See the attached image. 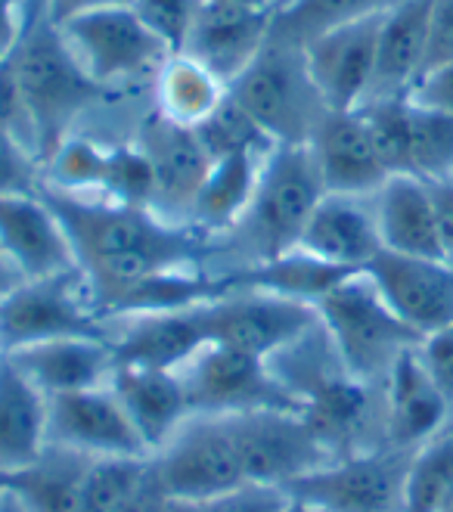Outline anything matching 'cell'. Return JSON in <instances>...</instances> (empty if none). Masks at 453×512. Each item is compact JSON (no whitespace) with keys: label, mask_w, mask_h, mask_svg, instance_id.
<instances>
[{"label":"cell","mask_w":453,"mask_h":512,"mask_svg":"<svg viewBox=\"0 0 453 512\" xmlns=\"http://www.w3.org/2000/svg\"><path fill=\"white\" fill-rule=\"evenodd\" d=\"M382 413H385V444L413 454L416 447L432 441L447 429L450 404L435 385L432 373L422 364L419 345L407 348L391 364L382 382Z\"/></svg>","instance_id":"16"},{"label":"cell","mask_w":453,"mask_h":512,"mask_svg":"<svg viewBox=\"0 0 453 512\" xmlns=\"http://www.w3.org/2000/svg\"><path fill=\"white\" fill-rule=\"evenodd\" d=\"M432 205H435V224H438V243L447 261H453V177L432 180L429 184Z\"/></svg>","instance_id":"47"},{"label":"cell","mask_w":453,"mask_h":512,"mask_svg":"<svg viewBox=\"0 0 453 512\" xmlns=\"http://www.w3.org/2000/svg\"><path fill=\"white\" fill-rule=\"evenodd\" d=\"M364 199L367 196L326 193L301 230L295 249L345 270H364L382 252L376 208Z\"/></svg>","instance_id":"22"},{"label":"cell","mask_w":453,"mask_h":512,"mask_svg":"<svg viewBox=\"0 0 453 512\" xmlns=\"http://www.w3.org/2000/svg\"><path fill=\"white\" fill-rule=\"evenodd\" d=\"M453 59V0H432V25H429V56L426 72ZM422 72V75H426Z\"/></svg>","instance_id":"46"},{"label":"cell","mask_w":453,"mask_h":512,"mask_svg":"<svg viewBox=\"0 0 453 512\" xmlns=\"http://www.w3.org/2000/svg\"><path fill=\"white\" fill-rule=\"evenodd\" d=\"M410 177H453V115L416 106L410 100Z\"/></svg>","instance_id":"34"},{"label":"cell","mask_w":453,"mask_h":512,"mask_svg":"<svg viewBox=\"0 0 453 512\" xmlns=\"http://www.w3.org/2000/svg\"><path fill=\"white\" fill-rule=\"evenodd\" d=\"M156 475L171 500H215L249 485L224 416L193 413L153 454Z\"/></svg>","instance_id":"9"},{"label":"cell","mask_w":453,"mask_h":512,"mask_svg":"<svg viewBox=\"0 0 453 512\" xmlns=\"http://www.w3.org/2000/svg\"><path fill=\"white\" fill-rule=\"evenodd\" d=\"M196 134L211 162L233 153H270L277 146L230 97H224V103L205 118Z\"/></svg>","instance_id":"37"},{"label":"cell","mask_w":453,"mask_h":512,"mask_svg":"<svg viewBox=\"0 0 453 512\" xmlns=\"http://www.w3.org/2000/svg\"><path fill=\"white\" fill-rule=\"evenodd\" d=\"M395 4H401V0H286V4L274 7L267 41L305 50L332 28L385 13Z\"/></svg>","instance_id":"31"},{"label":"cell","mask_w":453,"mask_h":512,"mask_svg":"<svg viewBox=\"0 0 453 512\" xmlns=\"http://www.w3.org/2000/svg\"><path fill=\"white\" fill-rule=\"evenodd\" d=\"M227 97V84L193 56L177 53L159 72V115L174 125L199 128Z\"/></svg>","instance_id":"32"},{"label":"cell","mask_w":453,"mask_h":512,"mask_svg":"<svg viewBox=\"0 0 453 512\" xmlns=\"http://www.w3.org/2000/svg\"><path fill=\"white\" fill-rule=\"evenodd\" d=\"M184 379L193 413L233 416L249 410H298L292 391L277 379L267 360L208 342L187 367L177 370Z\"/></svg>","instance_id":"8"},{"label":"cell","mask_w":453,"mask_h":512,"mask_svg":"<svg viewBox=\"0 0 453 512\" xmlns=\"http://www.w3.org/2000/svg\"><path fill=\"white\" fill-rule=\"evenodd\" d=\"M140 149L153 165L156 177V205H165L171 212L190 215V208L211 171V156L196 134V128L174 125L159 112L149 115V122L140 131Z\"/></svg>","instance_id":"23"},{"label":"cell","mask_w":453,"mask_h":512,"mask_svg":"<svg viewBox=\"0 0 453 512\" xmlns=\"http://www.w3.org/2000/svg\"><path fill=\"white\" fill-rule=\"evenodd\" d=\"M218 4H236V7H252V10H274V0H218Z\"/></svg>","instance_id":"52"},{"label":"cell","mask_w":453,"mask_h":512,"mask_svg":"<svg viewBox=\"0 0 453 512\" xmlns=\"http://www.w3.org/2000/svg\"><path fill=\"white\" fill-rule=\"evenodd\" d=\"M100 196L103 202L115 205L153 208L156 177L140 146H106V174Z\"/></svg>","instance_id":"38"},{"label":"cell","mask_w":453,"mask_h":512,"mask_svg":"<svg viewBox=\"0 0 453 512\" xmlns=\"http://www.w3.org/2000/svg\"><path fill=\"white\" fill-rule=\"evenodd\" d=\"M7 59L25 106L32 153L38 165H47L56 149L69 140L75 118L97 100H106L112 87L87 75L81 59L44 10H32V22L22 28V38Z\"/></svg>","instance_id":"2"},{"label":"cell","mask_w":453,"mask_h":512,"mask_svg":"<svg viewBox=\"0 0 453 512\" xmlns=\"http://www.w3.org/2000/svg\"><path fill=\"white\" fill-rule=\"evenodd\" d=\"M128 4L149 32L171 50V56H177L184 53L205 0H128Z\"/></svg>","instance_id":"40"},{"label":"cell","mask_w":453,"mask_h":512,"mask_svg":"<svg viewBox=\"0 0 453 512\" xmlns=\"http://www.w3.org/2000/svg\"><path fill=\"white\" fill-rule=\"evenodd\" d=\"M112 395L128 413L149 457L171 441V435L193 416L184 379L174 370L153 367H125L115 364L109 379Z\"/></svg>","instance_id":"21"},{"label":"cell","mask_w":453,"mask_h":512,"mask_svg":"<svg viewBox=\"0 0 453 512\" xmlns=\"http://www.w3.org/2000/svg\"><path fill=\"white\" fill-rule=\"evenodd\" d=\"M410 454L395 447L329 460L286 488L323 512H404V478Z\"/></svg>","instance_id":"12"},{"label":"cell","mask_w":453,"mask_h":512,"mask_svg":"<svg viewBox=\"0 0 453 512\" xmlns=\"http://www.w3.org/2000/svg\"><path fill=\"white\" fill-rule=\"evenodd\" d=\"M419 354H422V364H426V370L432 373L435 385L441 388V395L447 398V404L453 410V323L422 339Z\"/></svg>","instance_id":"43"},{"label":"cell","mask_w":453,"mask_h":512,"mask_svg":"<svg viewBox=\"0 0 453 512\" xmlns=\"http://www.w3.org/2000/svg\"><path fill=\"white\" fill-rule=\"evenodd\" d=\"M199 314L208 342L261 360L298 342L320 320L314 305L252 289H230L199 305Z\"/></svg>","instance_id":"10"},{"label":"cell","mask_w":453,"mask_h":512,"mask_svg":"<svg viewBox=\"0 0 453 512\" xmlns=\"http://www.w3.org/2000/svg\"><path fill=\"white\" fill-rule=\"evenodd\" d=\"M87 466L90 457L47 444L38 463L10 475V491L28 512H81V481Z\"/></svg>","instance_id":"30"},{"label":"cell","mask_w":453,"mask_h":512,"mask_svg":"<svg viewBox=\"0 0 453 512\" xmlns=\"http://www.w3.org/2000/svg\"><path fill=\"white\" fill-rule=\"evenodd\" d=\"M326 196L308 143H277L261 165L249 212L233 230L255 243V261L292 252L317 202Z\"/></svg>","instance_id":"4"},{"label":"cell","mask_w":453,"mask_h":512,"mask_svg":"<svg viewBox=\"0 0 453 512\" xmlns=\"http://www.w3.org/2000/svg\"><path fill=\"white\" fill-rule=\"evenodd\" d=\"M0 131L19 137L28 149H32V137H28V118H25V106L19 97V84L13 75L10 59H0ZM35 156V153H32Z\"/></svg>","instance_id":"44"},{"label":"cell","mask_w":453,"mask_h":512,"mask_svg":"<svg viewBox=\"0 0 453 512\" xmlns=\"http://www.w3.org/2000/svg\"><path fill=\"white\" fill-rule=\"evenodd\" d=\"M41 165L32 156L19 137L0 131V196H25V193H38Z\"/></svg>","instance_id":"41"},{"label":"cell","mask_w":453,"mask_h":512,"mask_svg":"<svg viewBox=\"0 0 453 512\" xmlns=\"http://www.w3.org/2000/svg\"><path fill=\"white\" fill-rule=\"evenodd\" d=\"M115 4H128V0H44V13L59 28L81 13L100 10V7H115Z\"/></svg>","instance_id":"48"},{"label":"cell","mask_w":453,"mask_h":512,"mask_svg":"<svg viewBox=\"0 0 453 512\" xmlns=\"http://www.w3.org/2000/svg\"><path fill=\"white\" fill-rule=\"evenodd\" d=\"M38 196L63 224L103 317L146 280L171 270H199L205 233L196 227L174 224L153 208L87 199L47 184L38 187Z\"/></svg>","instance_id":"1"},{"label":"cell","mask_w":453,"mask_h":512,"mask_svg":"<svg viewBox=\"0 0 453 512\" xmlns=\"http://www.w3.org/2000/svg\"><path fill=\"white\" fill-rule=\"evenodd\" d=\"M22 0H0V59L10 56V50L22 38Z\"/></svg>","instance_id":"49"},{"label":"cell","mask_w":453,"mask_h":512,"mask_svg":"<svg viewBox=\"0 0 453 512\" xmlns=\"http://www.w3.org/2000/svg\"><path fill=\"white\" fill-rule=\"evenodd\" d=\"M450 491H453V429H444L410 454V466L404 478V512H438Z\"/></svg>","instance_id":"33"},{"label":"cell","mask_w":453,"mask_h":512,"mask_svg":"<svg viewBox=\"0 0 453 512\" xmlns=\"http://www.w3.org/2000/svg\"><path fill=\"white\" fill-rule=\"evenodd\" d=\"M385 13L332 28L301 50L311 84L329 112H351L370 97Z\"/></svg>","instance_id":"13"},{"label":"cell","mask_w":453,"mask_h":512,"mask_svg":"<svg viewBox=\"0 0 453 512\" xmlns=\"http://www.w3.org/2000/svg\"><path fill=\"white\" fill-rule=\"evenodd\" d=\"M165 512H205V503H196V500H168Z\"/></svg>","instance_id":"51"},{"label":"cell","mask_w":453,"mask_h":512,"mask_svg":"<svg viewBox=\"0 0 453 512\" xmlns=\"http://www.w3.org/2000/svg\"><path fill=\"white\" fill-rule=\"evenodd\" d=\"M249 485L289 488L332 457L298 410H249L224 416Z\"/></svg>","instance_id":"7"},{"label":"cell","mask_w":453,"mask_h":512,"mask_svg":"<svg viewBox=\"0 0 453 512\" xmlns=\"http://www.w3.org/2000/svg\"><path fill=\"white\" fill-rule=\"evenodd\" d=\"M115 320L122 326L109 333V345L115 364L125 367H153L177 373L199 354L202 345H208L199 305L184 311L131 314Z\"/></svg>","instance_id":"20"},{"label":"cell","mask_w":453,"mask_h":512,"mask_svg":"<svg viewBox=\"0 0 453 512\" xmlns=\"http://www.w3.org/2000/svg\"><path fill=\"white\" fill-rule=\"evenodd\" d=\"M227 97L274 143H308L329 112L301 50L267 41L255 63L227 84Z\"/></svg>","instance_id":"5"},{"label":"cell","mask_w":453,"mask_h":512,"mask_svg":"<svg viewBox=\"0 0 453 512\" xmlns=\"http://www.w3.org/2000/svg\"><path fill=\"white\" fill-rule=\"evenodd\" d=\"M47 450V395L0 354V472L16 475Z\"/></svg>","instance_id":"26"},{"label":"cell","mask_w":453,"mask_h":512,"mask_svg":"<svg viewBox=\"0 0 453 512\" xmlns=\"http://www.w3.org/2000/svg\"><path fill=\"white\" fill-rule=\"evenodd\" d=\"M364 274L385 305L422 339L453 323V261L413 258L382 249Z\"/></svg>","instance_id":"14"},{"label":"cell","mask_w":453,"mask_h":512,"mask_svg":"<svg viewBox=\"0 0 453 512\" xmlns=\"http://www.w3.org/2000/svg\"><path fill=\"white\" fill-rule=\"evenodd\" d=\"M376 224L382 249L413 258H444L438 243L435 205L429 184L419 177H388L376 193Z\"/></svg>","instance_id":"27"},{"label":"cell","mask_w":453,"mask_h":512,"mask_svg":"<svg viewBox=\"0 0 453 512\" xmlns=\"http://www.w3.org/2000/svg\"><path fill=\"white\" fill-rule=\"evenodd\" d=\"M10 491V475L0 472V500H4V494Z\"/></svg>","instance_id":"55"},{"label":"cell","mask_w":453,"mask_h":512,"mask_svg":"<svg viewBox=\"0 0 453 512\" xmlns=\"http://www.w3.org/2000/svg\"><path fill=\"white\" fill-rule=\"evenodd\" d=\"M429 25H432V0H401V4H395L385 13L379 32V50H376V72L367 100L410 94L413 84L426 72Z\"/></svg>","instance_id":"25"},{"label":"cell","mask_w":453,"mask_h":512,"mask_svg":"<svg viewBox=\"0 0 453 512\" xmlns=\"http://www.w3.org/2000/svg\"><path fill=\"white\" fill-rule=\"evenodd\" d=\"M283 512H323V509H317V506H311L305 500H298V497H289V503H286Z\"/></svg>","instance_id":"54"},{"label":"cell","mask_w":453,"mask_h":512,"mask_svg":"<svg viewBox=\"0 0 453 512\" xmlns=\"http://www.w3.org/2000/svg\"><path fill=\"white\" fill-rule=\"evenodd\" d=\"M87 75L112 87L115 81L162 72L171 50L149 32L131 4L100 7L59 25Z\"/></svg>","instance_id":"11"},{"label":"cell","mask_w":453,"mask_h":512,"mask_svg":"<svg viewBox=\"0 0 453 512\" xmlns=\"http://www.w3.org/2000/svg\"><path fill=\"white\" fill-rule=\"evenodd\" d=\"M16 370L47 398L103 388L112 379L115 354L109 339H53L7 354Z\"/></svg>","instance_id":"24"},{"label":"cell","mask_w":453,"mask_h":512,"mask_svg":"<svg viewBox=\"0 0 453 512\" xmlns=\"http://www.w3.org/2000/svg\"><path fill=\"white\" fill-rule=\"evenodd\" d=\"M53 339H109L106 317L81 267L25 280L0 301V354Z\"/></svg>","instance_id":"6"},{"label":"cell","mask_w":453,"mask_h":512,"mask_svg":"<svg viewBox=\"0 0 453 512\" xmlns=\"http://www.w3.org/2000/svg\"><path fill=\"white\" fill-rule=\"evenodd\" d=\"M205 512H283L289 494L267 485H239L215 500H202Z\"/></svg>","instance_id":"42"},{"label":"cell","mask_w":453,"mask_h":512,"mask_svg":"<svg viewBox=\"0 0 453 512\" xmlns=\"http://www.w3.org/2000/svg\"><path fill=\"white\" fill-rule=\"evenodd\" d=\"M416 106H426V109H438V112H450L453 115V59L447 63L429 69L422 75L413 90L407 94Z\"/></svg>","instance_id":"45"},{"label":"cell","mask_w":453,"mask_h":512,"mask_svg":"<svg viewBox=\"0 0 453 512\" xmlns=\"http://www.w3.org/2000/svg\"><path fill=\"white\" fill-rule=\"evenodd\" d=\"M308 149L326 193L376 196L388 180L360 109L326 112L308 140Z\"/></svg>","instance_id":"17"},{"label":"cell","mask_w":453,"mask_h":512,"mask_svg":"<svg viewBox=\"0 0 453 512\" xmlns=\"http://www.w3.org/2000/svg\"><path fill=\"white\" fill-rule=\"evenodd\" d=\"M0 512H28V509L22 506V500L13 491H7L4 500H0Z\"/></svg>","instance_id":"53"},{"label":"cell","mask_w":453,"mask_h":512,"mask_svg":"<svg viewBox=\"0 0 453 512\" xmlns=\"http://www.w3.org/2000/svg\"><path fill=\"white\" fill-rule=\"evenodd\" d=\"M153 457H103L90 460L81 481V512H115L149 472Z\"/></svg>","instance_id":"36"},{"label":"cell","mask_w":453,"mask_h":512,"mask_svg":"<svg viewBox=\"0 0 453 512\" xmlns=\"http://www.w3.org/2000/svg\"><path fill=\"white\" fill-rule=\"evenodd\" d=\"M25 280H22V274L13 267V261L7 258V252H4V246H0V301H4L13 289H19Z\"/></svg>","instance_id":"50"},{"label":"cell","mask_w":453,"mask_h":512,"mask_svg":"<svg viewBox=\"0 0 453 512\" xmlns=\"http://www.w3.org/2000/svg\"><path fill=\"white\" fill-rule=\"evenodd\" d=\"M264 159L267 153H233L211 162V171L190 208L196 230L218 233V230H233L243 221V215L252 205Z\"/></svg>","instance_id":"29"},{"label":"cell","mask_w":453,"mask_h":512,"mask_svg":"<svg viewBox=\"0 0 453 512\" xmlns=\"http://www.w3.org/2000/svg\"><path fill=\"white\" fill-rule=\"evenodd\" d=\"M317 317L342 367L367 385H382L391 364L422 342V336L385 305L364 270L320 298Z\"/></svg>","instance_id":"3"},{"label":"cell","mask_w":453,"mask_h":512,"mask_svg":"<svg viewBox=\"0 0 453 512\" xmlns=\"http://www.w3.org/2000/svg\"><path fill=\"white\" fill-rule=\"evenodd\" d=\"M270 19H274V10H252L205 0L184 53L202 63L215 78L230 84L264 50L270 38Z\"/></svg>","instance_id":"18"},{"label":"cell","mask_w":453,"mask_h":512,"mask_svg":"<svg viewBox=\"0 0 453 512\" xmlns=\"http://www.w3.org/2000/svg\"><path fill=\"white\" fill-rule=\"evenodd\" d=\"M280 4H286V0H274V7H280Z\"/></svg>","instance_id":"56"},{"label":"cell","mask_w":453,"mask_h":512,"mask_svg":"<svg viewBox=\"0 0 453 512\" xmlns=\"http://www.w3.org/2000/svg\"><path fill=\"white\" fill-rule=\"evenodd\" d=\"M47 171H50L47 187L66 190L75 196L100 193L106 174V146H97L87 137H69L47 162Z\"/></svg>","instance_id":"39"},{"label":"cell","mask_w":453,"mask_h":512,"mask_svg":"<svg viewBox=\"0 0 453 512\" xmlns=\"http://www.w3.org/2000/svg\"><path fill=\"white\" fill-rule=\"evenodd\" d=\"M360 274V270H345L336 264H326L308 252L292 249L277 258L267 261H252L243 270H236L227 280H221V289H252V292H267V295H280L301 301V305H314L326 298L339 283L348 277Z\"/></svg>","instance_id":"28"},{"label":"cell","mask_w":453,"mask_h":512,"mask_svg":"<svg viewBox=\"0 0 453 512\" xmlns=\"http://www.w3.org/2000/svg\"><path fill=\"white\" fill-rule=\"evenodd\" d=\"M357 109L364 115L373 149L388 177H410V97H379Z\"/></svg>","instance_id":"35"},{"label":"cell","mask_w":453,"mask_h":512,"mask_svg":"<svg viewBox=\"0 0 453 512\" xmlns=\"http://www.w3.org/2000/svg\"><path fill=\"white\" fill-rule=\"evenodd\" d=\"M0 246L22 280H44L78 267L63 224L38 193L0 196Z\"/></svg>","instance_id":"19"},{"label":"cell","mask_w":453,"mask_h":512,"mask_svg":"<svg viewBox=\"0 0 453 512\" xmlns=\"http://www.w3.org/2000/svg\"><path fill=\"white\" fill-rule=\"evenodd\" d=\"M47 444L75 450L90 460L149 457L109 385L47 398Z\"/></svg>","instance_id":"15"}]
</instances>
